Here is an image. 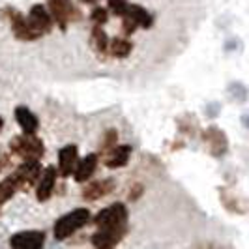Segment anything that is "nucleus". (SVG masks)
<instances>
[{"label":"nucleus","mask_w":249,"mask_h":249,"mask_svg":"<svg viewBox=\"0 0 249 249\" xmlns=\"http://www.w3.org/2000/svg\"><path fill=\"white\" fill-rule=\"evenodd\" d=\"M90 45H92V49L96 51V54H100V58L109 53V36L105 34V30H103L100 25L92 26Z\"/></svg>","instance_id":"nucleus-17"},{"label":"nucleus","mask_w":249,"mask_h":249,"mask_svg":"<svg viewBox=\"0 0 249 249\" xmlns=\"http://www.w3.org/2000/svg\"><path fill=\"white\" fill-rule=\"evenodd\" d=\"M39 175H41L39 160H23V163L13 171L12 180L17 187V191H28L36 186Z\"/></svg>","instance_id":"nucleus-5"},{"label":"nucleus","mask_w":249,"mask_h":249,"mask_svg":"<svg viewBox=\"0 0 249 249\" xmlns=\"http://www.w3.org/2000/svg\"><path fill=\"white\" fill-rule=\"evenodd\" d=\"M204 139H206V142L210 144L213 156H221L225 152V148H227V139H225V135L221 133V129H217V127L206 129Z\"/></svg>","instance_id":"nucleus-18"},{"label":"nucleus","mask_w":249,"mask_h":249,"mask_svg":"<svg viewBox=\"0 0 249 249\" xmlns=\"http://www.w3.org/2000/svg\"><path fill=\"white\" fill-rule=\"evenodd\" d=\"M112 189H114V182L112 180H96V182H90L83 189V199L92 202V200H100L105 195H109Z\"/></svg>","instance_id":"nucleus-13"},{"label":"nucleus","mask_w":249,"mask_h":249,"mask_svg":"<svg viewBox=\"0 0 249 249\" xmlns=\"http://www.w3.org/2000/svg\"><path fill=\"white\" fill-rule=\"evenodd\" d=\"M90 19H92V23L94 25H100L103 26L107 21H109V10L107 8H103V6H94V10L90 12Z\"/></svg>","instance_id":"nucleus-22"},{"label":"nucleus","mask_w":249,"mask_h":249,"mask_svg":"<svg viewBox=\"0 0 249 249\" xmlns=\"http://www.w3.org/2000/svg\"><path fill=\"white\" fill-rule=\"evenodd\" d=\"M79 161V150L75 144H68L58 152V173L62 178H70L73 175L75 165Z\"/></svg>","instance_id":"nucleus-10"},{"label":"nucleus","mask_w":249,"mask_h":249,"mask_svg":"<svg viewBox=\"0 0 249 249\" xmlns=\"http://www.w3.org/2000/svg\"><path fill=\"white\" fill-rule=\"evenodd\" d=\"M127 4H129L127 0H107V10L122 19L127 12Z\"/></svg>","instance_id":"nucleus-23"},{"label":"nucleus","mask_w":249,"mask_h":249,"mask_svg":"<svg viewBox=\"0 0 249 249\" xmlns=\"http://www.w3.org/2000/svg\"><path fill=\"white\" fill-rule=\"evenodd\" d=\"M47 10L54 21V26L66 30L70 23L81 19V12L75 8L71 0H47Z\"/></svg>","instance_id":"nucleus-4"},{"label":"nucleus","mask_w":249,"mask_h":249,"mask_svg":"<svg viewBox=\"0 0 249 249\" xmlns=\"http://www.w3.org/2000/svg\"><path fill=\"white\" fill-rule=\"evenodd\" d=\"M15 191H17V187L13 184L12 176H8L6 180H2L0 182V206L6 204L8 200L12 199L13 195H15Z\"/></svg>","instance_id":"nucleus-20"},{"label":"nucleus","mask_w":249,"mask_h":249,"mask_svg":"<svg viewBox=\"0 0 249 249\" xmlns=\"http://www.w3.org/2000/svg\"><path fill=\"white\" fill-rule=\"evenodd\" d=\"M127 217L129 215H127V208H125L124 202H114V204L96 213V217L92 221L98 229L111 231V232H116L120 236H125L127 234Z\"/></svg>","instance_id":"nucleus-1"},{"label":"nucleus","mask_w":249,"mask_h":249,"mask_svg":"<svg viewBox=\"0 0 249 249\" xmlns=\"http://www.w3.org/2000/svg\"><path fill=\"white\" fill-rule=\"evenodd\" d=\"M135 30H137V25H135L129 17H125L124 15V17H122V32H124L125 36H131Z\"/></svg>","instance_id":"nucleus-24"},{"label":"nucleus","mask_w":249,"mask_h":249,"mask_svg":"<svg viewBox=\"0 0 249 249\" xmlns=\"http://www.w3.org/2000/svg\"><path fill=\"white\" fill-rule=\"evenodd\" d=\"M124 240V236L116 234V232H111V231H103V229H98L94 234H92V246L94 248H101V249H109L118 246L120 242Z\"/></svg>","instance_id":"nucleus-16"},{"label":"nucleus","mask_w":249,"mask_h":249,"mask_svg":"<svg viewBox=\"0 0 249 249\" xmlns=\"http://www.w3.org/2000/svg\"><path fill=\"white\" fill-rule=\"evenodd\" d=\"M114 144H118V131H116V129H107V131L103 133V137H101L100 150L105 154V152L111 150Z\"/></svg>","instance_id":"nucleus-21"},{"label":"nucleus","mask_w":249,"mask_h":249,"mask_svg":"<svg viewBox=\"0 0 249 249\" xmlns=\"http://www.w3.org/2000/svg\"><path fill=\"white\" fill-rule=\"evenodd\" d=\"M98 160H100L98 154H88L83 160H79L73 169V175H71L75 178V182H79V184L88 182L98 169Z\"/></svg>","instance_id":"nucleus-11"},{"label":"nucleus","mask_w":249,"mask_h":249,"mask_svg":"<svg viewBox=\"0 0 249 249\" xmlns=\"http://www.w3.org/2000/svg\"><path fill=\"white\" fill-rule=\"evenodd\" d=\"M2 127H4V120H2V116H0V131H2Z\"/></svg>","instance_id":"nucleus-28"},{"label":"nucleus","mask_w":249,"mask_h":249,"mask_svg":"<svg viewBox=\"0 0 249 249\" xmlns=\"http://www.w3.org/2000/svg\"><path fill=\"white\" fill-rule=\"evenodd\" d=\"M2 15L8 19V23L12 26L13 36L17 37V39H21V41H36L37 37H41L19 10H15V8H4Z\"/></svg>","instance_id":"nucleus-6"},{"label":"nucleus","mask_w":249,"mask_h":249,"mask_svg":"<svg viewBox=\"0 0 249 249\" xmlns=\"http://www.w3.org/2000/svg\"><path fill=\"white\" fill-rule=\"evenodd\" d=\"M26 19H28L30 25L34 26V30H36L39 36L49 34L51 30L54 28V21H53V17H51L49 10H47L45 6H41V4H34V6L30 8Z\"/></svg>","instance_id":"nucleus-7"},{"label":"nucleus","mask_w":249,"mask_h":249,"mask_svg":"<svg viewBox=\"0 0 249 249\" xmlns=\"http://www.w3.org/2000/svg\"><path fill=\"white\" fill-rule=\"evenodd\" d=\"M10 150L13 156L21 160H41L45 156L43 141L36 137V133H23L10 141Z\"/></svg>","instance_id":"nucleus-3"},{"label":"nucleus","mask_w":249,"mask_h":249,"mask_svg":"<svg viewBox=\"0 0 249 249\" xmlns=\"http://www.w3.org/2000/svg\"><path fill=\"white\" fill-rule=\"evenodd\" d=\"M6 167H10V156H8V152L0 150V173H4Z\"/></svg>","instance_id":"nucleus-26"},{"label":"nucleus","mask_w":249,"mask_h":249,"mask_svg":"<svg viewBox=\"0 0 249 249\" xmlns=\"http://www.w3.org/2000/svg\"><path fill=\"white\" fill-rule=\"evenodd\" d=\"M125 17H129L137 25V28H152V25H154V19H152L150 12H146V8H142L139 4H127Z\"/></svg>","instance_id":"nucleus-15"},{"label":"nucleus","mask_w":249,"mask_h":249,"mask_svg":"<svg viewBox=\"0 0 249 249\" xmlns=\"http://www.w3.org/2000/svg\"><path fill=\"white\" fill-rule=\"evenodd\" d=\"M56 169L54 167H47L45 171H41V175L36 182V199L39 202H45L51 199V195L54 193V187H56Z\"/></svg>","instance_id":"nucleus-8"},{"label":"nucleus","mask_w":249,"mask_h":249,"mask_svg":"<svg viewBox=\"0 0 249 249\" xmlns=\"http://www.w3.org/2000/svg\"><path fill=\"white\" fill-rule=\"evenodd\" d=\"M15 120H17V124L21 125L23 133H36L37 127H39L37 116L25 105H19L15 109Z\"/></svg>","instance_id":"nucleus-14"},{"label":"nucleus","mask_w":249,"mask_h":249,"mask_svg":"<svg viewBox=\"0 0 249 249\" xmlns=\"http://www.w3.org/2000/svg\"><path fill=\"white\" fill-rule=\"evenodd\" d=\"M45 244V232L41 231H23L10 238V246L19 249H39Z\"/></svg>","instance_id":"nucleus-9"},{"label":"nucleus","mask_w":249,"mask_h":249,"mask_svg":"<svg viewBox=\"0 0 249 249\" xmlns=\"http://www.w3.org/2000/svg\"><path fill=\"white\" fill-rule=\"evenodd\" d=\"M131 156V146L129 144H114L111 150L105 152V167L109 169H120L125 167Z\"/></svg>","instance_id":"nucleus-12"},{"label":"nucleus","mask_w":249,"mask_h":249,"mask_svg":"<svg viewBox=\"0 0 249 249\" xmlns=\"http://www.w3.org/2000/svg\"><path fill=\"white\" fill-rule=\"evenodd\" d=\"M81 2H83V4H92V6H96L100 0H81Z\"/></svg>","instance_id":"nucleus-27"},{"label":"nucleus","mask_w":249,"mask_h":249,"mask_svg":"<svg viewBox=\"0 0 249 249\" xmlns=\"http://www.w3.org/2000/svg\"><path fill=\"white\" fill-rule=\"evenodd\" d=\"M133 51V43L127 37H114L109 39V53L114 58H127Z\"/></svg>","instance_id":"nucleus-19"},{"label":"nucleus","mask_w":249,"mask_h":249,"mask_svg":"<svg viewBox=\"0 0 249 249\" xmlns=\"http://www.w3.org/2000/svg\"><path fill=\"white\" fill-rule=\"evenodd\" d=\"M92 221V215H90V210L88 208H77V210H71L66 215H62L54 227H53V234L56 240H66L71 234H75L79 229L87 227L88 223Z\"/></svg>","instance_id":"nucleus-2"},{"label":"nucleus","mask_w":249,"mask_h":249,"mask_svg":"<svg viewBox=\"0 0 249 249\" xmlns=\"http://www.w3.org/2000/svg\"><path fill=\"white\" fill-rule=\"evenodd\" d=\"M142 193H144V186H142V184H135V186L131 187V191H129V200L133 202V200L141 199Z\"/></svg>","instance_id":"nucleus-25"}]
</instances>
